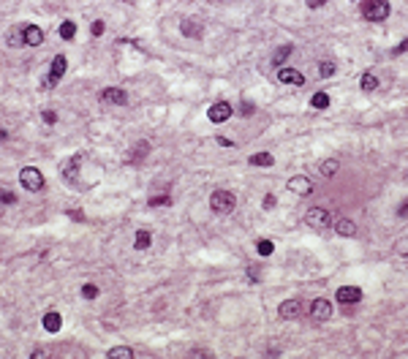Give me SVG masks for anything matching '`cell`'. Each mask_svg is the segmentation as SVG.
<instances>
[{
  "mask_svg": "<svg viewBox=\"0 0 408 359\" xmlns=\"http://www.w3.org/2000/svg\"><path fill=\"white\" fill-rule=\"evenodd\" d=\"M403 52H408V38H405V41H400L395 49H392V54H403Z\"/></svg>",
  "mask_w": 408,
  "mask_h": 359,
  "instance_id": "8d00e7d4",
  "label": "cell"
},
{
  "mask_svg": "<svg viewBox=\"0 0 408 359\" xmlns=\"http://www.w3.org/2000/svg\"><path fill=\"white\" fill-rule=\"evenodd\" d=\"M253 112H256V109H253V103H250V101H242V109H240V115H242V117H250Z\"/></svg>",
  "mask_w": 408,
  "mask_h": 359,
  "instance_id": "e575fe53",
  "label": "cell"
},
{
  "mask_svg": "<svg viewBox=\"0 0 408 359\" xmlns=\"http://www.w3.org/2000/svg\"><path fill=\"white\" fill-rule=\"evenodd\" d=\"M250 166H272L275 163V158H272V153H256V155H250Z\"/></svg>",
  "mask_w": 408,
  "mask_h": 359,
  "instance_id": "7402d4cb",
  "label": "cell"
},
{
  "mask_svg": "<svg viewBox=\"0 0 408 359\" xmlns=\"http://www.w3.org/2000/svg\"><path fill=\"white\" fill-rule=\"evenodd\" d=\"M158 204H169V196L163 194V196H153L150 199V207H158Z\"/></svg>",
  "mask_w": 408,
  "mask_h": 359,
  "instance_id": "d590c367",
  "label": "cell"
},
{
  "mask_svg": "<svg viewBox=\"0 0 408 359\" xmlns=\"http://www.w3.org/2000/svg\"><path fill=\"white\" fill-rule=\"evenodd\" d=\"M60 38L63 41H71V38L76 36V22H71V19H66V22H60Z\"/></svg>",
  "mask_w": 408,
  "mask_h": 359,
  "instance_id": "d6986e66",
  "label": "cell"
},
{
  "mask_svg": "<svg viewBox=\"0 0 408 359\" xmlns=\"http://www.w3.org/2000/svg\"><path fill=\"white\" fill-rule=\"evenodd\" d=\"M106 356H109V359H131V356H133V351H131L128 346H117V348L109 351Z\"/></svg>",
  "mask_w": 408,
  "mask_h": 359,
  "instance_id": "d4e9b609",
  "label": "cell"
},
{
  "mask_svg": "<svg viewBox=\"0 0 408 359\" xmlns=\"http://www.w3.org/2000/svg\"><path fill=\"white\" fill-rule=\"evenodd\" d=\"M329 316H332V302L329 299H313L310 302V318L313 321H329Z\"/></svg>",
  "mask_w": 408,
  "mask_h": 359,
  "instance_id": "ba28073f",
  "label": "cell"
},
{
  "mask_svg": "<svg viewBox=\"0 0 408 359\" xmlns=\"http://www.w3.org/2000/svg\"><path fill=\"white\" fill-rule=\"evenodd\" d=\"M305 223H308L310 229H329L332 226V215H329L324 207H310V210L305 212Z\"/></svg>",
  "mask_w": 408,
  "mask_h": 359,
  "instance_id": "277c9868",
  "label": "cell"
},
{
  "mask_svg": "<svg viewBox=\"0 0 408 359\" xmlns=\"http://www.w3.org/2000/svg\"><path fill=\"white\" fill-rule=\"evenodd\" d=\"M60 324H63V316L57 313V310H49V313L44 316V329L46 332H57Z\"/></svg>",
  "mask_w": 408,
  "mask_h": 359,
  "instance_id": "2e32d148",
  "label": "cell"
},
{
  "mask_svg": "<svg viewBox=\"0 0 408 359\" xmlns=\"http://www.w3.org/2000/svg\"><path fill=\"white\" fill-rule=\"evenodd\" d=\"M272 251H275V245H272L270 239H258V242H256V253H258V256H272Z\"/></svg>",
  "mask_w": 408,
  "mask_h": 359,
  "instance_id": "4316f807",
  "label": "cell"
},
{
  "mask_svg": "<svg viewBox=\"0 0 408 359\" xmlns=\"http://www.w3.org/2000/svg\"><path fill=\"white\" fill-rule=\"evenodd\" d=\"M101 101L114 103V106H123V103H128V93H125L123 87H106V90L101 93Z\"/></svg>",
  "mask_w": 408,
  "mask_h": 359,
  "instance_id": "30bf717a",
  "label": "cell"
},
{
  "mask_svg": "<svg viewBox=\"0 0 408 359\" xmlns=\"http://www.w3.org/2000/svg\"><path fill=\"white\" fill-rule=\"evenodd\" d=\"M286 188L292 190L294 196H310L313 194V180L305 177V174H294V177L286 182Z\"/></svg>",
  "mask_w": 408,
  "mask_h": 359,
  "instance_id": "8992f818",
  "label": "cell"
},
{
  "mask_svg": "<svg viewBox=\"0 0 408 359\" xmlns=\"http://www.w3.org/2000/svg\"><path fill=\"white\" fill-rule=\"evenodd\" d=\"M6 41H9V46H14V49L25 46V41H22V25H19V27H11L9 36H6Z\"/></svg>",
  "mask_w": 408,
  "mask_h": 359,
  "instance_id": "44dd1931",
  "label": "cell"
},
{
  "mask_svg": "<svg viewBox=\"0 0 408 359\" xmlns=\"http://www.w3.org/2000/svg\"><path fill=\"white\" fill-rule=\"evenodd\" d=\"M104 27H106L104 22H101V19H96V22L90 25V33H93V36H104Z\"/></svg>",
  "mask_w": 408,
  "mask_h": 359,
  "instance_id": "4dcf8cb0",
  "label": "cell"
},
{
  "mask_svg": "<svg viewBox=\"0 0 408 359\" xmlns=\"http://www.w3.org/2000/svg\"><path fill=\"white\" fill-rule=\"evenodd\" d=\"M68 215H71L74 220H84V212H82V210H68Z\"/></svg>",
  "mask_w": 408,
  "mask_h": 359,
  "instance_id": "74e56055",
  "label": "cell"
},
{
  "mask_svg": "<svg viewBox=\"0 0 408 359\" xmlns=\"http://www.w3.org/2000/svg\"><path fill=\"white\" fill-rule=\"evenodd\" d=\"M278 313L280 318H300L302 316V302L300 299H286V302H280V308H278Z\"/></svg>",
  "mask_w": 408,
  "mask_h": 359,
  "instance_id": "4fadbf2b",
  "label": "cell"
},
{
  "mask_svg": "<svg viewBox=\"0 0 408 359\" xmlns=\"http://www.w3.org/2000/svg\"><path fill=\"white\" fill-rule=\"evenodd\" d=\"M218 145H221V147H234V142L226 139V136H218Z\"/></svg>",
  "mask_w": 408,
  "mask_h": 359,
  "instance_id": "f35d334b",
  "label": "cell"
},
{
  "mask_svg": "<svg viewBox=\"0 0 408 359\" xmlns=\"http://www.w3.org/2000/svg\"><path fill=\"white\" fill-rule=\"evenodd\" d=\"M389 11V0H362V17L367 22H384Z\"/></svg>",
  "mask_w": 408,
  "mask_h": 359,
  "instance_id": "6da1fadb",
  "label": "cell"
},
{
  "mask_svg": "<svg viewBox=\"0 0 408 359\" xmlns=\"http://www.w3.org/2000/svg\"><path fill=\"white\" fill-rule=\"evenodd\" d=\"M335 63L332 60H324V63H318V74L324 76V79H329V76H335Z\"/></svg>",
  "mask_w": 408,
  "mask_h": 359,
  "instance_id": "83f0119b",
  "label": "cell"
},
{
  "mask_svg": "<svg viewBox=\"0 0 408 359\" xmlns=\"http://www.w3.org/2000/svg\"><path fill=\"white\" fill-rule=\"evenodd\" d=\"M337 169H340V163H337L335 158H329V161L321 163V169H318V172L324 174V177H335V172H337Z\"/></svg>",
  "mask_w": 408,
  "mask_h": 359,
  "instance_id": "484cf974",
  "label": "cell"
},
{
  "mask_svg": "<svg viewBox=\"0 0 408 359\" xmlns=\"http://www.w3.org/2000/svg\"><path fill=\"white\" fill-rule=\"evenodd\" d=\"M19 182L22 188L30 190V194H38V190L44 188V174L36 169V166H25V169L19 172Z\"/></svg>",
  "mask_w": 408,
  "mask_h": 359,
  "instance_id": "3957f363",
  "label": "cell"
},
{
  "mask_svg": "<svg viewBox=\"0 0 408 359\" xmlns=\"http://www.w3.org/2000/svg\"><path fill=\"white\" fill-rule=\"evenodd\" d=\"M275 204H278L275 194H267V196H264V202H261V207H264V210H272V207H275Z\"/></svg>",
  "mask_w": 408,
  "mask_h": 359,
  "instance_id": "d6a6232c",
  "label": "cell"
},
{
  "mask_svg": "<svg viewBox=\"0 0 408 359\" xmlns=\"http://www.w3.org/2000/svg\"><path fill=\"white\" fill-rule=\"evenodd\" d=\"M150 242H153V234L147 229H139L136 231V239H133V248L136 251H144V248H150Z\"/></svg>",
  "mask_w": 408,
  "mask_h": 359,
  "instance_id": "ac0fdd59",
  "label": "cell"
},
{
  "mask_svg": "<svg viewBox=\"0 0 408 359\" xmlns=\"http://www.w3.org/2000/svg\"><path fill=\"white\" fill-rule=\"evenodd\" d=\"M397 215H408V202L403 204V207H400V210H397Z\"/></svg>",
  "mask_w": 408,
  "mask_h": 359,
  "instance_id": "b9f144b4",
  "label": "cell"
},
{
  "mask_svg": "<svg viewBox=\"0 0 408 359\" xmlns=\"http://www.w3.org/2000/svg\"><path fill=\"white\" fill-rule=\"evenodd\" d=\"M231 103L229 101H218V103H213V106L207 109V117H210V123H215V125H221V123H226V120L231 117Z\"/></svg>",
  "mask_w": 408,
  "mask_h": 359,
  "instance_id": "52a82bcc",
  "label": "cell"
},
{
  "mask_svg": "<svg viewBox=\"0 0 408 359\" xmlns=\"http://www.w3.org/2000/svg\"><path fill=\"white\" fill-rule=\"evenodd\" d=\"M41 117H44V123H46V125H54V123H57V115H54V112H49V109H44V112H41Z\"/></svg>",
  "mask_w": 408,
  "mask_h": 359,
  "instance_id": "1f68e13d",
  "label": "cell"
},
{
  "mask_svg": "<svg viewBox=\"0 0 408 359\" xmlns=\"http://www.w3.org/2000/svg\"><path fill=\"white\" fill-rule=\"evenodd\" d=\"M332 226H335V234H340V237H354L357 234V223L351 218H335Z\"/></svg>",
  "mask_w": 408,
  "mask_h": 359,
  "instance_id": "5bb4252c",
  "label": "cell"
},
{
  "mask_svg": "<svg viewBox=\"0 0 408 359\" xmlns=\"http://www.w3.org/2000/svg\"><path fill=\"white\" fill-rule=\"evenodd\" d=\"M79 163H82V155L68 158V161H66V166H63V174H66V177H74V174L79 172Z\"/></svg>",
  "mask_w": 408,
  "mask_h": 359,
  "instance_id": "603a6c76",
  "label": "cell"
},
{
  "mask_svg": "<svg viewBox=\"0 0 408 359\" xmlns=\"http://www.w3.org/2000/svg\"><path fill=\"white\" fill-rule=\"evenodd\" d=\"M0 202H3V204H14V202H17V196H14L11 190H0Z\"/></svg>",
  "mask_w": 408,
  "mask_h": 359,
  "instance_id": "836d02e7",
  "label": "cell"
},
{
  "mask_svg": "<svg viewBox=\"0 0 408 359\" xmlns=\"http://www.w3.org/2000/svg\"><path fill=\"white\" fill-rule=\"evenodd\" d=\"M359 87H362L365 93L378 90V76H375L373 71H365V74H362V79H359Z\"/></svg>",
  "mask_w": 408,
  "mask_h": 359,
  "instance_id": "e0dca14e",
  "label": "cell"
},
{
  "mask_svg": "<svg viewBox=\"0 0 408 359\" xmlns=\"http://www.w3.org/2000/svg\"><path fill=\"white\" fill-rule=\"evenodd\" d=\"M234 207H237V199H234L231 190H215L210 196V210L215 215H229V212H234Z\"/></svg>",
  "mask_w": 408,
  "mask_h": 359,
  "instance_id": "7a4b0ae2",
  "label": "cell"
},
{
  "mask_svg": "<svg viewBox=\"0 0 408 359\" xmlns=\"http://www.w3.org/2000/svg\"><path fill=\"white\" fill-rule=\"evenodd\" d=\"M66 68H68V60H66V54H57V58L52 60V68H49V74H46L44 79V85L46 87H54L63 79V74H66Z\"/></svg>",
  "mask_w": 408,
  "mask_h": 359,
  "instance_id": "5b68a950",
  "label": "cell"
},
{
  "mask_svg": "<svg viewBox=\"0 0 408 359\" xmlns=\"http://www.w3.org/2000/svg\"><path fill=\"white\" fill-rule=\"evenodd\" d=\"M324 3H327V0H308V6H310V9H321Z\"/></svg>",
  "mask_w": 408,
  "mask_h": 359,
  "instance_id": "ab89813d",
  "label": "cell"
},
{
  "mask_svg": "<svg viewBox=\"0 0 408 359\" xmlns=\"http://www.w3.org/2000/svg\"><path fill=\"white\" fill-rule=\"evenodd\" d=\"M405 256H408V253H405Z\"/></svg>",
  "mask_w": 408,
  "mask_h": 359,
  "instance_id": "7bdbcfd3",
  "label": "cell"
},
{
  "mask_svg": "<svg viewBox=\"0 0 408 359\" xmlns=\"http://www.w3.org/2000/svg\"><path fill=\"white\" fill-rule=\"evenodd\" d=\"M294 52V46L292 44H283V46H280V49L275 52V54H272V66H283V63L288 60V54H292Z\"/></svg>",
  "mask_w": 408,
  "mask_h": 359,
  "instance_id": "ffe728a7",
  "label": "cell"
},
{
  "mask_svg": "<svg viewBox=\"0 0 408 359\" xmlns=\"http://www.w3.org/2000/svg\"><path fill=\"white\" fill-rule=\"evenodd\" d=\"M147 150H150V145H147V142H139V145L133 147V161H142L147 155Z\"/></svg>",
  "mask_w": 408,
  "mask_h": 359,
  "instance_id": "f546056e",
  "label": "cell"
},
{
  "mask_svg": "<svg viewBox=\"0 0 408 359\" xmlns=\"http://www.w3.org/2000/svg\"><path fill=\"white\" fill-rule=\"evenodd\" d=\"M6 139H9V131H6V128H0V142H6Z\"/></svg>",
  "mask_w": 408,
  "mask_h": 359,
  "instance_id": "60d3db41",
  "label": "cell"
},
{
  "mask_svg": "<svg viewBox=\"0 0 408 359\" xmlns=\"http://www.w3.org/2000/svg\"><path fill=\"white\" fill-rule=\"evenodd\" d=\"M22 41L25 46H38L44 41V30L38 25H22Z\"/></svg>",
  "mask_w": 408,
  "mask_h": 359,
  "instance_id": "8fae6325",
  "label": "cell"
},
{
  "mask_svg": "<svg viewBox=\"0 0 408 359\" xmlns=\"http://www.w3.org/2000/svg\"><path fill=\"white\" fill-rule=\"evenodd\" d=\"M335 299L340 302V305H357L359 299H362V289L359 286H340L335 294Z\"/></svg>",
  "mask_w": 408,
  "mask_h": 359,
  "instance_id": "9c48e42d",
  "label": "cell"
},
{
  "mask_svg": "<svg viewBox=\"0 0 408 359\" xmlns=\"http://www.w3.org/2000/svg\"><path fill=\"white\" fill-rule=\"evenodd\" d=\"M278 82L300 87V85H305V76H302L297 68H286V66H280V68H278Z\"/></svg>",
  "mask_w": 408,
  "mask_h": 359,
  "instance_id": "7c38bea8",
  "label": "cell"
},
{
  "mask_svg": "<svg viewBox=\"0 0 408 359\" xmlns=\"http://www.w3.org/2000/svg\"><path fill=\"white\" fill-rule=\"evenodd\" d=\"M180 30H183V36H188V38H201L204 36V25L199 19H185L183 25H180Z\"/></svg>",
  "mask_w": 408,
  "mask_h": 359,
  "instance_id": "9a60e30c",
  "label": "cell"
},
{
  "mask_svg": "<svg viewBox=\"0 0 408 359\" xmlns=\"http://www.w3.org/2000/svg\"><path fill=\"white\" fill-rule=\"evenodd\" d=\"M327 106H329V95L327 93H313L310 109H327Z\"/></svg>",
  "mask_w": 408,
  "mask_h": 359,
  "instance_id": "cb8c5ba5",
  "label": "cell"
},
{
  "mask_svg": "<svg viewBox=\"0 0 408 359\" xmlns=\"http://www.w3.org/2000/svg\"><path fill=\"white\" fill-rule=\"evenodd\" d=\"M82 297H84V299H96V297H98V286H96V283H84V286H82Z\"/></svg>",
  "mask_w": 408,
  "mask_h": 359,
  "instance_id": "f1b7e54d",
  "label": "cell"
}]
</instances>
